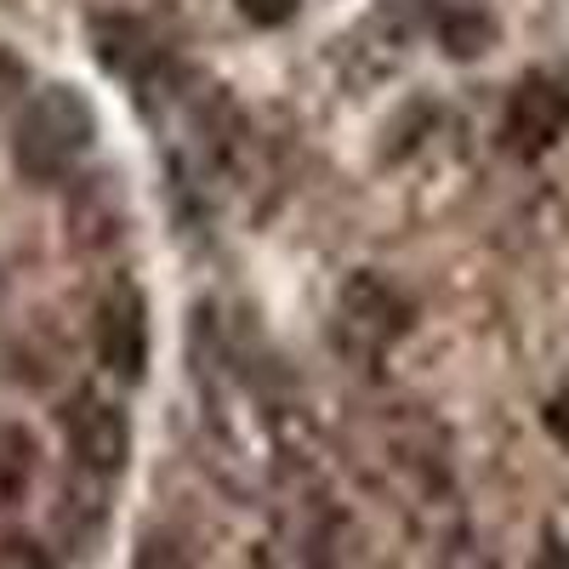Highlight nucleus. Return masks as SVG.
Returning a JSON list of instances; mask_svg holds the SVG:
<instances>
[{
    "label": "nucleus",
    "mask_w": 569,
    "mask_h": 569,
    "mask_svg": "<svg viewBox=\"0 0 569 569\" xmlns=\"http://www.w3.org/2000/svg\"><path fill=\"white\" fill-rule=\"evenodd\" d=\"M541 421H547V433L569 450V393H558V399L547 405V416H541Z\"/></svg>",
    "instance_id": "10"
},
{
    "label": "nucleus",
    "mask_w": 569,
    "mask_h": 569,
    "mask_svg": "<svg viewBox=\"0 0 569 569\" xmlns=\"http://www.w3.org/2000/svg\"><path fill=\"white\" fill-rule=\"evenodd\" d=\"M63 433H69V450L80 467L91 472H120L126 456H131V421L109 405V399H74L63 410Z\"/></svg>",
    "instance_id": "3"
},
{
    "label": "nucleus",
    "mask_w": 569,
    "mask_h": 569,
    "mask_svg": "<svg viewBox=\"0 0 569 569\" xmlns=\"http://www.w3.org/2000/svg\"><path fill=\"white\" fill-rule=\"evenodd\" d=\"M131 569H188V552H182L171 536H142Z\"/></svg>",
    "instance_id": "8"
},
{
    "label": "nucleus",
    "mask_w": 569,
    "mask_h": 569,
    "mask_svg": "<svg viewBox=\"0 0 569 569\" xmlns=\"http://www.w3.org/2000/svg\"><path fill=\"white\" fill-rule=\"evenodd\" d=\"M34 472V439L18 421H0V496H18Z\"/></svg>",
    "instance_id": "5"
},
{
    "label": "nucleus",
    "mask_w": 569,
    "mask_h": 569,
    "mask_svg": "<svg viewBox=\"0 0 569 569\" xmlns=\"http://www.w3.org/2000/svg\"><path fill=\"white\" fill-rule=\"evenodd\" d=\"M501 131H507V149H512V154H525V160L547 154L552 142L569 131V91H563L558 80H547V74L518 80Z\"/></svg>",
    "instance_id": "2"
},
{
    "label": "nucleus",
    "mask_w": 569,
    "mask_h": 569,
    "mask_svg": "<svg viewBox=\"0 0 569 569\" xmlns=\"http://www.w3.org/2000/svg\"><path fill=\"white\" fill-rule=\"evenodd\" d=\"M98 353L114 376L137 382L142 365H149V313H142V297L137 291H114L103 302V319H98Z\"/></svg>",
    "instance_id": "4"
},
{
    "label": "nucleus",
    "mask_w": 569,
    "mask_h": 569,
    "mask_svg": "<svg viewBox=\"0 0 569 569\" xmlns=\"http://www.w3.org/2000/svg\"><path fill=\"white\" fill-rule=\"evenodd\" d=\"M240 12L262 29H279V23H291L297 18V0H240Z\"/></svg>",
    "instance_id": "9"
},
{
    "label": "nucleus",
    "mask_w": 569,
    "mask_h": 569,
    "mask_svg": "<svg viewBox=\"0 0 569 569\" xmlns=\"http://www.w3.org/2000/svg\"><path fill=\"white\" fill-rule=\"evenodd\" d=\"M536 569H569V552H563V541L558 536H547V547H541V563Z\"/></svg>",
    "instance_id": "11"
},
{
    "label": "nucleus",
    "mask_w": 569,
    "mask_h": 569,
    "mask_svg": "<svg viewBox=\"0 0 569 569\" xmlns=\"http://www.w3.org/2000/svg\"><path fill=\"white\" fill-rule=\"evenodd\" d=\"M0 569H58V558L29 536H7L0 541Z\"/></svg>",
    "instance_id": "7"
},
{
    "label": "nucleus",
    "mask_w": 569,
    "mask_h": 569,
    "mask_svg": "<svg viewBox=\"0 0 569 569\" xmlns=\"http://www.w3.org/2000/svg\"><path fill=\"white\" fill-rule=\"evenodd\" d=\"M98 137V114L80 98L74 86H46L29 98L23 120H18V171L23 177H63Z\"/></svg>",
    "instance_id": "1"
},
{
    "label": "nucleus",
    "mask_w": 569,
    "mask_h": 569,
    "mask_svg": "<svg viewBox=\"0 0 569 569\" xmlns=\"http://www.w3.org/2000/svg\"><path fill=\"white\" fill-rule=\"evenodd\" d=\"M439 34H445V46H450L456 58H472V52H485V46H490L496 29H490L485 18H450Z\"/></svg>",
    "instance_id": "6"
}]
</instances>
